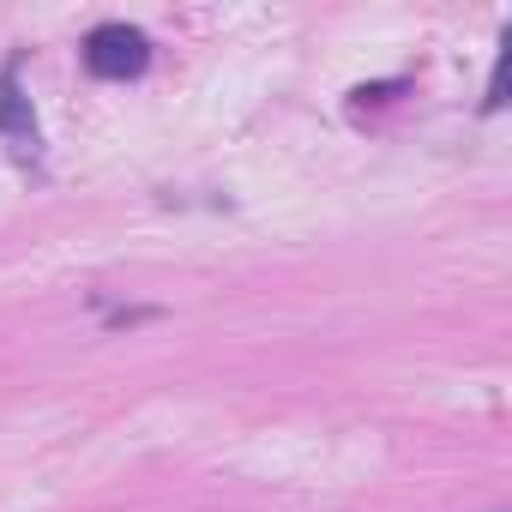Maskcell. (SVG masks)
Masks as SVG:
<instances>
[{"label":"cell","instance_id":"obj_1","mask_svg":"<svg viewBox=\"0 0 512 512\" xmlns=\"http://www.w3.org/2000/svg\"><path fill=\"white\" fill-rule=\"evenodd\" d=\"M85 67L97 79H139L151 67V37L139 25H97L85 37Z\"/></svg>","mask_w":512,"mask_h":512},{"label":"cell","instance_id":"obj_2","mask_svg":"<svg viewBox=\"0 0 512 512\" xmlns=\"http://www.w3.org/2000/svg\"><path fill=\"white\" fill-rule=\"evenodd\" d=\"M0 133L13 139L19 157H37V121H31V103L19 91V67L0 73Z\"/></svg>","mask_w":512,"mask_h":512}]
</instances>
